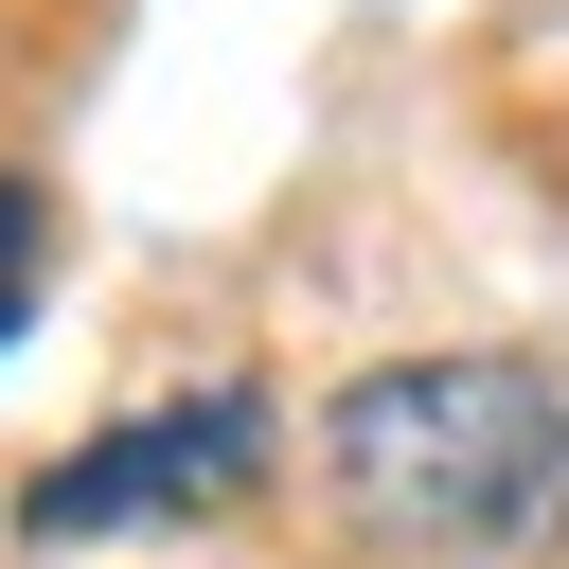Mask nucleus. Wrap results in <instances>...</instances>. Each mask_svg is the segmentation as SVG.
<instances>
[{
	"instance_id": "3",
	"label": "nucleus",
	"mask_w": 569,
	"mask_h": 569,
	"mask_svg": "<svg viewBox=\"0 0 569 569\" xmlns=\"http://www.w3.org/2000/svg\"><path fill=\"white\" fill-rule=\"evenodd\" d=\"M36 284H53V213L0 178V356H18V320H36Z\"/></svg>"
},
{
	"instance_id": "2",
	"label": "nucleus",
	"mask_w": 569,
	"mask_h": 569,
	"mask_svg": "<svg viewBox=\"0 0 569 569\" xmlns=\"http://www.w3.org/2000/svg\"><path fill=\"white\" fill-rule=\"evenodd\" d=\"M249 462H267V391H249V373H213V391H178V409H142V427H107V445L36 462L18 533L53 551V533H124V516H213V498H249Z\"/></svg>"
},
{
	"instance_id": "1",
	"label": "nucleus",
	"mask_w": 569,
	"mask_h": 569,
	"mask_svg": "<svg viewBox=\"0 0 569 569\" xmlns=\"http://www.w3.org/2000/svg\"><path fill=\"white\" fill-rule=\"evenodd\" d=\"M320 480L373 551L498 569L569 516V373L551 356H391L320 409Z\"/></svg>"
}]
</instances>
